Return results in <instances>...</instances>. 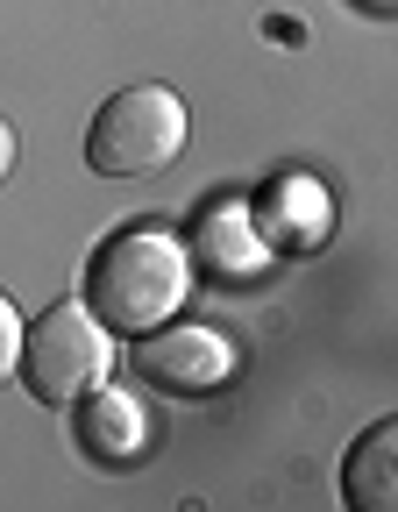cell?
<instances>
[{
	"mask_svg": "<svg viewBox=\"0 0 398 512\" xmlns=\"http://www.w3.org/2000/svg\"><path fill=\"white\" fill-rule=\"evenodd\" d=\"M72 434H79L86 456L107 463V470L143 463V448H150V420H143V406L128 399V392H114V384H93V392L72 399Z\"/></svg>",
	"mask_w": 398,
	"mask_h": 512,
	"instance_id": "obj_5",
	"label": "cell"
},
{
	"mask_svg": "<svg viewBox=\"0 0 398 512\" xmlns=\"http://www.w3.org/2000/svg\"><path fill=\"white\" fill-rule=\"evenodd\" d=\"M342 498L356 512H391L398 505V420H377L356 434V448L342 456Z\"/></svg>",
	"mask_w": 398,
	"mask_h": 512,
	"instance_id": "obj_6",
	"label": "cell"
},
{
	"mask_svg": "<svg viewBox=\"0 0 398 512\" xmlns=\"http://www.w3.org/2000/svg\"><path fill=\"white\" fill-rule=\"evenodd\" d=\"M136 377H150L157 392H178V399H207L235 377V349L228 335L214 328H150L136 335Z\"/></svg>",
	"mask_w": 398,
	"mask_h": 512,
	"instance_id": "obj_4",
	"label": "cell"
},
{
	"mask_svg": "<svg viewBox=\"0 0 398 512\" xmlns=\"http://www.w3.org/2000/svg\"><path fill=\"white\" fill-rule=\"evenodd\" d=\"M43 406H72L79 392L114 377V328L86 299H57L36 328H22V370H15Z\"/></svg>",
	"mask_w": 398,
	"mask_h": 512,
	"instance_id": "obj_2",
	"label": "cell"
},
{
	"mask_svg": "<svg viewBox=\"0 0 398 512\" xmlns=\"http://www.w3.org/2000/svg\"><path fill=\"white\" fill-rule=\"evenodd\" d=\"M178 150H185V100L171 86H121L114 100H100L86 128V164L100 178H150L178 164Z\"/></svg>",
	"mask_w": 398,
	"mask_h": 512,
	"instance_id": "obj_3",
	"label": "cell"
},
{
	"mask_svg": "<svg viewBox=\"0 0 398 512\" xmlns=\"http://www.w3.org/2000/svg\"><path fill=\"white\" fill-rule=\"evenodd\" d=\"M356 8H370V15H391V8H398V0H356Z\"/></svg>",
	"mask_w": 398,
	"mask_h": 512,
	"instance_id": "obj_10",
	"label": "cell"
},
{
	"mask_svg": "<svg viewBox=\"0 0 398 512\" xmlns=\"http://www.w3.org/2000/svg\"><path fill=\"white\" fill-rule=\"evenodd\" d=\"M199 242H207V249L221 256V271H256V264H263V249L249 242L242 214H214V221H207V235H199Z\"/></svg>",
	"mask_w": 398,
	"mask_h": 512,
	"instance_id": "obj_7",
	"label": "cell"
},
{
	"mask_svg": "<svg viewBox=\"0 0 398 512\" xmlns=\"http://www.w3.org/2000/svg\"><path fill=\"white\" fill-rule=\"evenodd\" d=\"M22 370V313H15V299L0 292V384H8Z\"/></svg>",
	"mask_w": 398,
	"mask_h": 512,
	"instance_id": "obj_8",
	"label": "cell"
},
{
	"mask_svg": "<svg viewBox=\"0 0 398 512\" xmlns=\"http://www.w3.org/2000/svg\"><path fill=\"white\" fill-rule=\"evenodd\" d=\"M185 292H192V249L164 228H121L86 264V306L114 335H150L178 320Z\"/></svg>",
	"mask_w": 398,
	"mask_h": 512,
	"instance_id": "obj_1",
	"label": "cell"
},
{
	"mask_svg": "<svg viewBox=\"0 0 398 512\" xmlns=\"http://www.w3.org/2000/svg\"><path fill=\"white\" fill-rule=\"evenodd\" d=\"M8 171H15V128L0 121V185H8Z\"/></svg>",
	"mask_w": 398,
	"mask_h": 512,
	"instance_id": "obj_9",
	"label": "cell"
}]
</instances>
